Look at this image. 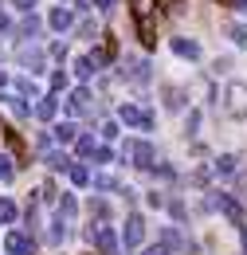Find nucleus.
<instances>
[{"label": "nucleus", "instance_id": "f257e3e1", "mask_svg": "<svg viewBox=\"0 0 247 255\" xmlns=\"http://www.w3.org/2000/svg\"><path fill=\"white\" fill-rule=\"evenodd\" d=\"M224 98H228L224 106H228L232 118H247V83H228Z\"/></svg>", "mask_w": 247, "mask_h": 255}, {"label": "nucleus", "instance_id": "f03ea898", "mask_svg": "<svg viewBox=\"0 0 247 255\" xmlns=\"http://www.w3.org/2000/svg\"><path fill=\"white\" fill-rule=\"evenodd\" d=\"M212 204H216V208H220V212H224V216H228L232 224H236V228L244 224V204H240L236 196H228V192H216V196H212Z\"/></svg>", "mask_w": 247, "mask_h": 255}, {"label": "nucleus", "instance_id": "7ed1b4c3", "mask_svg": "<svg viewBox=\"0 0 247 255\" xmlns=\"http://www.w3.org/2000/svg\"><path fill=\"white\" fill-rule=\"evenodd\" d=\"M118 114H122L125 126H133V129H149V126H153V114H149V110H141V106H129V102H125Z\"/></svg>", "mask_w": 247, "mask_h": 255}, {"label": "nucleus", "instance_id": "20e7f679", "mask_svg": "<svg viewBox=\"0 0 247 255\" xmlns=\"http://www.w3.org/2000/svg\"><path fill=\"white\" fill-rule=\"evenodd\" d=\"M87 236H91V244H98V252H102V255H114V252H118V240H114V232H110L106 224H102V228H91Z\"/></svg>", "mask_w": 247, "mask_h": 255}, {"label": "nucleus", "instance_id": "39448f33", "mask_svg": "<svg viewBox=\"0 0 247 255\" xmlns=\"http://www.w3.org/2000/svg\"><path fill=\"white\" fill-rule=\"evenodd\" d=\"M122 240H125V248H137V244L145 240V220H141V216H129V220H125Z\"/></svg>", "mask_w": 247, "mask_h": 255}, {"label": "nucleus", "instance_id": "423d86ee", "mask_svg": "<svg viewBox=\"0 0 247 255\" xmlns=\"http://www.w3.org/2000/svg\"><path fill=\"white\" fill-rule=\"evenodd\" d=\"M67 110L71 114H94V102H91V91H71V98H67Z\"/></svg>", "mask_w": 247, "mask_h": 255}, {"label": "nucleus", "instance_id": "0eeeda50", "mask_svg": "<svg viewBox=\"0 0 247 255\" xmlns=\"http://www.w3.org/2000/svg\"><path fill=\"white\" fill-rule=\"evenodd\" d=\"M4 248H8V255H31V252H35V244H31L24 232H8Z\"/></svg>", "mask_w": 247, "mask_h": 255}, {"label": "nucleus", "instance_id": "6e6552de", "mask_svg": "<svg viewBox=\"0 0 247 255\" xmlns=\"http://www.w3.org/2000/svg\"><path fill=\"white\" fill-rule=\"evenodd\" d=\"M125 157H137V165H153V145L149 141H125Z\"/></svg>", "mask_w": 247, "mask_h": 255}, {"label": "nucleus", "instance_id": "1a4fd4ad", "mask_svg": "<svg viewBox=\"0 0 247 255\" xmlns=\"http://www.w3.org/2000/svg\"><path fill=\"white\" fill-rule=\"evenodd\" d=\"M0 129H4V141H8V149H12V153H16V161L24 165V161H28V145H24V137H20L16 129H8V126H0Z\"/></svg>", "mask_w": 247, "mask_h": 255}, {"label": "nucleus", "instance_id": "9d476101", "mask_svg": "<svg viewBox=\"0 0 247 255\" xmlns=\"http://www.w3.org/2000/svg\"><path fill=\"white\" fill-rule=\"evenodd\" d=\"M55 110H59V98H39V102H35V118H39V122H51V118H55Z\"/></svg>", "mask_w": 247, "mask_h": 255}, {"label": "nucleus", "instance_id": "9b49d317", "mask_svg": "<svg viewBox=\"0 0 247 255\" xmlns=\"http://www.w3.org/2000/svg\"><path fill=\"white\" fill-rule=\"evenodd\" d=\"M129 8H133V20L141 24V20H153V12H157V0H129Z\"/></svg>", "mask_w": 247, "mask_h": 255}, {"label": "nucleus", "instance_id": "f8f14e48", "mask_svg": "<svg viewBox=\"0 0 247 255\" xmlns=\"http://www.w3.org/2000/svg\"><path fill=\"white\" fill-rule=\"evenodd\" d=\"M173 51L181 59H200V43L196 39H173Z\"/></svg>", "mask_w": 247, "mask_h": 255}, {"label": "nucleus", "instance_id": "ddd939ff", "mask_svg": "<svg viewBox=\"0 0 247 255\" xmlns=\"http://www.w3.org/2000/svg\"><path fill=\"white\" fill-rule=\"evenodd\" d=\"M114 51H118V43H114V39L106 35V39H102V47H98V51H94V55H91V59H94V67L110 63V59H114Z\"/></svg>", "mask_w": 247, "mask_h": 255}, {"label": "nucleus", "instance_id": "4468645a", "mask_svg": "<svg viewBox=\"0 0 247 255\" xmlns=\"http://www.w3.org/2000/svg\"><path fill=\"white\" fill-rule=\"evenodd\" d=\"M47 24H51V28H55V32H67V28H71V24H75V16H71V12H67V8H55V12H51V16H47Z\"/></svg>", "mask_w": 247, "mask_h": 255}, {"label": "nucleus", "instance_id": "2eb2a0df", "mask_svg": "<svg viewBox=\"0 0 247 255\" xmlns=\"http://www.w3.org/2000/svg\"><path fill=\"white\" fill-rule=\"evenodd\" d=\"M125 75H129L133 83H145V79H149V63H145V59H129V63H125Z\"/></svg>", "mask_w": 247, "mask_h": 255}, {"label": "nucleus", "instance_id": "dca6fc26", "mask_svg": "<svg viewBox=\"0 0 247 255\" xmlns=\"http://www.w3.org/2000/svg\"><path fill=\"white\" fill-rule=\"evenodd\" d=\"M165 106H169V110H181V106H185V91H181V87H165Z\"/></svg>", "mask_w": 247, "mask_h": 255}, {"label": "nucleus", "instance_id": "f3484780", "mask_svg": "<svg viewBox=\"0 0 247 255\" xmlns=\"http://www.w3.org/2000/svg\"><path fill=\"white\" fill-rule=\"evenodd\" d=\"M236 169H240V157H236V153H224V157L216 161V173H224V177H232Z\"/></svg>", "mask_w": 247, "mask_h": 255}, {"label": "nucleus", "instance_id": "a211bd4d", "mask_svg": "<svg viewBox=\"0 0 247 255\" xmlns=\"http://www.w3.org/2000/svg\"><path fill=\"white\" fill-rule=\"evenodd\" d=\"M47 165L59 173V169H71V157H67L63 149H47Z\"/></svg>", "mask_w": 247, "mask_h": 255}, {"label": "nucleus", "instance_id": "6ab92c4d", "mask_svg": "<svg viewBox=\"0 0 247 255\" xmlns=\"http://www.w3.org/2000/svg\"><path fill=\"white\" fill-rule=\"evenodd\" d=\"M94 71H98V67H94V59H91V55H83V59H75V75H79V79H91Z\"/></svg>", "mask_w": 247, "mask_h": 255}, {"label": "nucleus", "instance_id": "aec40b11", "mask_svg": "<svg viewBox=\"0 0 247 255\" xmlns=\"http://www.w3.org/2000/svg\"><path fill=\"white\" fill-rule=\"evenodd\" d=\"M20 59H24V63H31V71H39V63H43V55H39L35 47H20Z\"/></svg>", "mask_w": 247, "mask_h": 255}, {"label": "nucleus", "instance_id": "412c9836", "mask_svg": "<svg viewBox=\"0 0 247 255\" xmlns=\"http://www.w3.org/2000/svg\"><path fill=\"white\" fill-rule=\"evenodd\" d=\"M67 173H71V181H75V185H87V181H91V173H87V165H71Z\"/></svg>", "mask_w": 247, "mask_h": 255}, {"label": "nucleus", "instance_id": "4be33fe9", "mask_svg": "<svg viewBox=\"0 0 247 255\" xmlns=\"http://www.w3.org/2000/svg\"><path fill=\"white\" fill-rule=\"evenodd\" d=\"M55 141H75V126H71V122H59V126H55Z\"/></svg>", "mask_w": 247, "mask_h": 255}, {"label": "nucleus", "instance_id": "5701e85b", "mask_svg": "<svg viewBox=\"0 0 247 255\" xmlns=\"http://www.w3.org/2000/svg\"><path fill=\"white\" fill-rule=\"evenodd\" d=\"M228 35H232L240 47H247V24H232V28H228Z\"/></svg>", "mask_w": 247, "mask_h": 255}, {"label": "nucleus", "instance_id": "b1692460", "mask_svg": "<svg viewBox=\"0 0 247 255\" xmlns=\"http://www.w3.org/2000/svg\"><path fill=\"white\" fill-rule=\"evenodd\" d=\"M0 220H4V224L16 220V204H12V200H0Z\"/></svg>", "mask_w": 247, "mask_h": 255}, {"label": "nucleus", "instance_id": "393cba45", "mask_svg": "<svg viewBox=\"0 0 247 255\" xmlns=\"http://www.w3.org/2000/svg\"><path fill=\"white\" fill-rule=\"evenodd\" d=\"M94 185H98V189H110V192H118V181H114V177H106V173H98V177H94Z\"/></svg>", "mask_w": 247, "mask_h": 255}, {"label": "nucleus", "instance_id": "a878e982", "mask_svg": "<svg viewBox=\"0 0 247 255\" xmlns=\"http://www.w3.org/2000/svg\"><path fill=\"white\" fill-rule=\"evenodd\" d=\"M91 216H98V220H106V216H110L106 200H91Z\"/></svg>", "mask_w": 247, "mask_h": 255}, {"label": "nucleus", "instance_id": "bb28decb", "mask_svg": "<svg viewBox=\"0 0 247 255\" xmlns=\"http://www.w3.org/2000/svg\"><path fill=\"white\" fill-rule=\"evenodd\" d=\"M94 149H98L94 137H79V153H83V157H94Z\"/></svg>", "mask_w": 247, "mask_h": 255}, {"label": "nucleus", "instance_id": "cd10ccee", "mask_svg": "<svg viewBox=\"0 0 247 255\" xmlns=\"http://www.w3.org/2000/svg\"><path fill=\"white\" fill-rule=\"evenodd\" d=\"M20 32H24V35H35V32H39V20H35V16H28V20L20 24Z\"/></svg>", "mask_w": 247, "mask_h": 255}, {"label": "nucleus", "instance_id": "c85d7f7f", "mask_svg": "<svg viewBox=\"0 0 247 255\" xmlns=\"http://www.w3.org/2000/svg\"><path fill=\"white\" fill-rule=\"evenodd\" d=\"M59 216H75V200H71V196L59 200Z\"/></svg>", "mask_w": 247, "mask_h": 255}, {"label": "nucleus", "instance_id": "c756f323", "mask_svg": "<svg viewBox=\"0 0 247 255\" xmlns=\"http://www.w3.org/2000/svg\"><path fill=\"white\" fill-rule=\"evenodd\" d=\"M63 87H67V75L55 71V75H51V91H63Z\"/></svg>", "mask_w": 247, "mask_h": 255}, {"label": "nucleus", "instance_id": "7c9ffc66", "mask_svg": "<svg viewBox=\"0 0 247 255\" xmlns=\"http://www.w3.org/2000/svg\"><path fill=\"white\" fill-rule=\"evenodd\" d=\"M0 181H12V165H8V157H0Z\"/></svg>", "mask_w": 247, "mask_h": 255}, {"label": "nucleus", "instance_id": "2f4dec72", "mask_svg": "<svg viewBox=\"0 0 247 255\" xmlns=\"http://www.w3.org/2000/svg\"><path fill=\"white\" fill-rule=\"evenodd\" d=\"M145 255H169V248H165V244H153V248H149Z\"/></svg>", "mask_w": 247, "mask_h": 255}, {"label": "nucleus", "instance_id": "473e14b6", "mask_svg": "<svg viewBox=\"0 0 247 255\" xmlns=\"http://www.w3.org/2000/svg\"><path fill=\"white\" fill-rule=\"evenodd\" d=\"M16 4H20L24 12H31V8H35V0H16Z\"/></svg>", "mask_w": 247, "mask_h": 255}, {"label": "nucleus", "instance_id": "72a5a7b5", "mask_svg": "<svg viewBox=\"0 0 247 255\" xmlns=\"http://www.w3.org/2000/svg\"><path fill=\"white\" fill-rule=\"evenodd\" d=\"M240 240H244V252H247V224H240Z\"/></svg>", "mask_w": 247, "mask_h": 255}, {"label": "nucleus", "instance_id": "f704fd0d", "mask_svg": "<svg viewBox=\"0 0 247 255\" xmlns=\"http://www.w3.org/2000/svg\"><path fill=\"white\" fill-rule=\"evenodd\" d=\"M232 8H240V12H247V0H232Z\"/></svg>", "mask_w": 247, "mask_h": 255}, {"label": "nucleus", "instance_id": "c9c22d12", "mask_svg": "<svg viewBox=\"0 0 247 255\" xmlns=\"http://www.w3.org/2000/svg\"><path fill=\"white\" fill-rule=\"evenodd\" d=\"M220 4H228V8H232V0H220Z\"/></svg>", "mask_w": 247, "mask_h": 255}]
</instances>
